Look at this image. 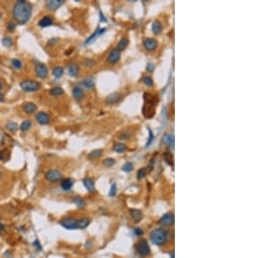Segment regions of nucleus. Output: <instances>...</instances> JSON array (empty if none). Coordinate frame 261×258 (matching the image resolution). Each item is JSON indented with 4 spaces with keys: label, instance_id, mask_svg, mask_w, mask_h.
<instances>
[{
    "label": "nucleus",
    "instance_id": "obj_1",
    "mask_svg": "<svg viewBox=\"0 0 261 258\" xmlns=\"http://www.w3.org/2000/svg\"><path fill=\"white\" fill-rule=\"evenodd\" d=\"M32 15V5L30 3L24 0L18 1L12 9V16L13 19L19 24H26Z\"/></svg>",
    "mask_w": 261,
    "mask_h": 258
},
{
    "label": "nucleus",
    "instance_id": "obj_2",
    "mask_svg": "<svg viewBox=\"0 0 261 258\" xmlns=\"http://www.w3.org/2000/svg\"><path fill=\"white\" fill-rule=\"evenodd\" d=\"M145 105L143 107V115L146 118H151L155 114V97L149 93H145Z\"/></svg>",
    "mask_w": 261,
    "mask_h": 258
},
{
    "label": "nucleus",
    "instance_id": "obj_3",
    "mask_svg": "<svg viewBox=\"0 0 261 258\" xmlns=\"http://www.w3.org/2000/svg\"><path fill=\"white\" fill-rule=\"evenodd\" d=\"M151 241L157 245H163L167 239V233L163 229H156L150 235Z\"/></svg>",
    "mask_w": 261,
    "mask_h": 258
},
{
    "label": "nucleus",
    "instance_id": "obj_4",
    "mask_svg": "<svg viewBox=\"0 0 261 258\" xmlns=\"http://www.w3.org/2000/svg\"><path fill=\"white\" fill-rule=\"evenodd\" d=\"M20 87L24 91L26 92H33L37 91L40 89V84L34 80H24L21 82Z\"/></svg>",
    "mask_w": 261,
    "mask_h": 258
},
{
    "label": "nucleus",
    "instance_id": "obj_5",
    "mask_svg": "<svg viewBox=\"0 0 261 258\" xmlns=\"http://www.w3.org/2000/svg\"><path fill=\"white\" fill-rule=\"evenodd\" d=\"M45 179L49 182L55 183L62 179V173L57 169H50L45 173Z\"/></svg>",
    "mask_w": 261,
    "mask_h": 258
},
{
    "label": "nucleus",
    "instance_id": "obj_6",
    "mask_svg": "<svg viewBox=\"0 0 261 258\" xmlns=\"http://www.w3.org/2000/svg\"><path fill=\"white\" fill-rule=\"evenodd\" d=\"M77 222V220H76L73 217H65L60 221V224L67 229H76Z\"/></svg>",
    "mask_w": 261,
    "mask_h": 258
},
{
    "label": "nucleus",
    "instance_id": "obj_7",
    "mask_svg": "<svg viewBox=\"0 0 261 258\" xmlns=\"http://www.w3.org/2000/svg\"><path fill=\"white\" fill-rule=\"evenodd\" d=\"M35 72L40 78H46L48 76V68L44 64H37L35 67Z\"/></svg>",
    "mask_w": 261,
    "mask_h": 258
},
{
    "label": "nucleus",
    "instance_id": "obj_8",
    "mask_svg": "<svg viewBox=\"0 0 261 258\" xmlns=\"http://www.w3.org/2000/svg\"><path fill=\"white\" fill-rule=\"evenodd\" d=\"M138 253L141 255V256H147L150 253V248L146 240H142L138 245V248H137Z\"/></svg>",
    "mask_w": 261,
    "mask_h": 258
},
{
    "label": "nucleus",
    "instance_id": "obj_9",
    "mask_svg": "<svg viewBox=\"0 0 261 258\" xmlns=\"http://www.w3.org/2000/svg\"><path fill=\"white\" fill-rule=\"evenodd\" d=\"M65 3L64 0H47L45 3V6L50 11H55L59 8Z\"/></svg>",
    "mask_w": 261,
    "mask_h": 258
},
{
    "label": "nucleus",
    "instance_id": "obj_10",
    "mask_svg": "<svg viewBox=\"0 0 261 258\" xmlns=\"http://www.w3.org/2000/svg\"><path fill=\"white\" fill-rule=\"evenodd\" d=\"M36 120H37L38 124H40L42 125H44V124H49L50 116H49V115L47 113H45L44 111H40L36 115Z\"/></svg>",
    "mask_w": 261,
    "mask_h": 258
},
{
    "label": "nucleus",
    "instance_id": "obj_11",
    "mask_svg": "<svg viewBox=\"0 0 261 258\" xmlns=\"http://www.w3.org/2000/svg\"><path fill=\"white\" fill-rule=\"evenodd\" d=\"M159 222L164 225V226H171L173 223H174V215L171 214V213H167V214H165L161 218H160V221Z\"/></svg>",
    "mask_w": 261,
    "mask_h": 258
},
{
    "label": "nucleus",
    "instance_id": "obj_12",
    "mask_svg": "<svg viewBox=\"0 0 261 258\" xmlns=\"http://www.w3.org/2000/svg\"><path fill=\"white\" fill-rule=\"evenodd\" d=\"M119 59H120V51L117 48L112 50L107 57V61L110 64H116L119 61Z\"/></svg>",
    "mask_w": 261,
    "mask_h": 258
},
{
    "label": "nucleus",
    "instance_id": "obj_13",
    "mask_svg": "<svg viewBox=\"0 0 261 258\" xmlns=\"http://www.w3.org/2000/svg\"><path fill=\"white\" fill-rule=\"evenodd\" d=\"M144 46L146 48V50L149 51H154L157 46H158V42L156 39L154 38H151V37H149L147 39L145 40L144 42Z\"/></svg>",
    "mask_w": 261,
    "mask_h": 258
},
{
    "label": "nucleus",
    "instance_id": "obj_14",
    "mask_svg": "<svg viewBox=\"0 0 261 258\" xmlns=\"http://www.w3.org/2000/svg\"><path fill=\"white\" fill-rule=\"evenodd\" d=\"M106 31V29L105 28H102V29H100L99 27L95 31V32H94L93 34H92V36L89 37L87 40H86V42L85 43V45H88L89 44H91V43H92L94 40L97 38L98 37H99L101 34H103L105 31Z\"/></svg>",
    "mask_w": 261,
    "mask_h": 258
},
{
    "label": "nucleus",
    "instance_id": "obj_15",
    "mask_svg": "<svg viewBox=\"0 0 261 258\" xmlns=\"http://www.w3.org/2000/svg\"><path fill=\"white\" fill-rule=\"evenodd\" d=\"M120 99V94L118 92H114L110 94L107 97H106V100L105 102L108 104H114L116 103H118Z\"/></svg>",
    "mask_w": 261,
    "mask_h": 258
},
{
    "label": "nucleus",
    "instance_id": "obj_16",
    "mask_svg": "<svg viewBox=\"0 0 261 258\" xmlns=\"http://www.w3.org/2000/svg\"><path fill=\"white\" fill-rule=\"evenodd\" d=\"M163 144L167 145L169 147H173L174 146V137L171 134H166L163 137L162 140Z\"/></svg>",
    "mask_w": 261,
    "mask_h": 258
},
{
    "label": "nucleus",
    "instance_id": "obj_17",
    "mask_svg": "<svg viewBox=\"0 0 261 258\" xmlns=\"http://www.w3.org/2000/svg\"><path fill=\"white\" fill-rule=\"evenodd\" d=\"M24 111H25L27 114H32L34 113L35 111H37V106L35 104L33 103H31V102H28V103H25L24 104Z\"/></svg>",
    "mask_w": 261,
    "mask_h": 258
},
{
    "label": "nucleus",
    "instance_id": "obj_18",
    "mask_svg": "<svg viewBox=\"0 0 261 258\" xmlns=\"http://www.w3.org/2000/svg\"><path fill=\"white\" fill-rule=\"evenodd\" d=\"M72 96H73V97H74L76 100L80 101V100H82L84 98L85 93H84L82 89H80L79 87H77L76 86V87L73 88V90H72Z\"/></svg>",
    "mask_w": 261,
    "mask_h": 258
},
{
    "label": "nucleus",
    "instance_id": "obj_19",
    "mask_svg": "<svg viewBox=\"0 0 261 258\" xmlns=\"http://www.w3.org/2000/svg\"><path fill=\"white\" fill-rule=\"evenodd\" d=\"M83 184H84L85 187L86 188V189H87L88 191L92 192V191L95 190V185H94L93 181H92L91 178H89V177L85 178V179L83 180Z\"/></svg>",
    "mask_w": 261,
    "mask_h": 258
},
{
    "label": "nucleus",
    "instance_id": "obj_20",
    "mask_svg": "<svg viewBox=\"0 0 261 258\" xmlns=\"http://www.w3.org/2000/svg\"><path fill=\"white\" fill-rule=\"evenodd\" d=\"M73 186V181L70 178H66L65 180L62 181L61 183V187L64 190H70Z\"/></svg>",
    "mask_w": 261,
    "mask_h": 258
},
{
    "label": "nucleus",
    "instance_id": "obj_21",
    "mask_svg": "<svg viewBox=\"0 0 261 258\" xmlns=\"http://www.w3.org/2000/svg\"><path fill=\"white\" fill-rule=\"evenodd\" d=\"M68 73L71 76L75 77L78 73V66L76 64H71L68 66Z\"/></svg>",
    "mask_w": 261,
    "mask_h": 258
},
{
    "label": "nucleus",
    "instance_id": "obj_22",
    "mask_svg": "<svg viewBox=\"0 0 261 258\" xmlns=\"http://www.w3.org/2000/svg\"><path fill=\"white\" fill-rule=\"evenodd\" d=\"M41 27H47L52 24V19L50 17H44L38 23Z\"/></svg>",
    "mask_w": 261,
    "mask_h": 258
},
{
    "label": "nucleus",
    "instance_id": "obj_23",
    "mask_svg": "<svg viewBox=\"0 0 261 258\" xmlns=\"http://www.w3.org/2000/svg\"><path fill=\"white\" fill-rule=\"evenodd\" d=\"M130 215L135 222H139L142 218V212L139 209H131Z\"/></svg>",
    "mask_w": 261,
    "mask_h": 258
},
{
    "label": "nucleus",
    "instance_id": "obj_24",
    "mask_svg": "<svg viewBox=\"0 0 261 258\" xmlns=\"http://www.w3.org/2000/svg\"><path fill=\"white\" fill-rule=\"evenodd\" d=\"M128 39L127 38H125V37H123V38H121L120 39V41L118 42V46H117V49L119 51H123V50H125L126 47H127V45H128Z\"/></svg>",
    "mask_w": 261,
    "mask_h": 258
},
{
    "label": "nucleus",
    "instance_id": "obj_25",
    "mask_svg": "<svg viewBox=\"0 0 261 258\" xmlns=\"http://www.w3.org/2000/svg\"><path fill=\"white\" fill-rule=\"evenodd\" d=\"M90 223V221L86 218H82V219H79L77 220V229H85Z\"/></svg>",
    "mask_w": 261,
    "mask_h": 258
},
{
    "label": "nucleus",
    "instance_id": "obj_26",
    "mask_svg": "<svg viewBox=\"0 0 261 258\" xmlns=\"http://www.w3.org/2000/svg\"><path fill=\"white\" fill-rule=\"evenodd\" d=\"M82 84H83V85L85 86V87H86V88H88V89H92V88H93L94 87V80L92 77H86V78H85L84 80H83V82H82Z\"/></svg>",
    "mask_w": 261,
    "mask_h": 258
},
{
    "label": "nucleus",
    "instance_id": "obj_27",
    "mask_svg": "<svg viewBox=\"0 0 261 258\" xmlns=\"http://www.w3.org/2000/svg\"><path fill=\"white\" fill-rule=\"evenodd\" d=\"M152 31H153V33L154 34H158V33H160L161 32V31H162V25H161V24H160V22H158V21H155V22H153L152 23Z\"/></svg>",
    "mask_w": 261,
    "mask_h": 258
},
{
    "label": "nucleus",
    "instance_id": "obj_28",
    "mask_svg": "<svg viewBox=\"0 0 261 258\" xmlns=\"http://www.w3.org/2000/svg\"><path fill=\"white\" fill-rule=\"evenodd\" d=\"M102 154H103L102 149H94L88 155V158L89 159H96V158L100 157L102 156Z\"/></svg>",
    "mask_w": 261,
    "mask_h": 258
},
{
    "label": "nucleus",
    "instance_id": "obj_29",
    "mask_svg": "<svg viewBox=\"0 0 261 258\" xmlns=\"http://www.w3.org/2000/svg\"><path fill=\"white\" fill-rule=\"evenodd\" d=\"M125 149H126L125 144H124L122 143H117L113 146V150L115 152H118V153H123L124 151H125Z\"/></svg>",
    "mask_w": 261,
    "mask_h": 258
},
{
    "label": "nucleus",
    "instance_id": "obj_30",
    "mask_svg": "<svg viewBox=\"0 0 261 258\" xmlns=\"http://www.w3.org/2000/svg\"><path fill=\"white\" fill-rule=\"evenodd\" d=\"M64 90L60 87H54L52 89L50 90V94L52 96H60V95H63L64 94Z\"/></svg>",
    "mask_w": 261,
    "mask_h": 258
},
{
    "label": "nucleus",
    "instance_id": "obj_31",
    "mask_svg": "<svg viewBox=\"0 0 261 258\" xmlns=\"http://www.w3.org/2000/svg\"><path fill=\"white\" fill-rule=\"evenodd\" d=\"M64 74V69L60 66H57L53 69V75L55 77H61Z\"/></svg>",
    "mask_w": 261,
    "mask_h": 258
},
{
    "label": "nucleus",
    "instance_id": "obj_32",
    "mask_svg": "<svg viewBox=\"0 0 261 258\" xmlns=\"http://www.w3.org/2000/svg\"><path fill=\"white\" fill-rule=\"evenodd\" d=\"M2 44L5 47H11L12 45V44H13V41H12L11 37H4L2 39Z\"/></svg>",
    "mask_w": 261,
    "mask_h": 258
},
{
    "label": "nucleus",
    "instance_id": "obj_33",
    "mask_svg": "<svg viewBox=\"0 0 261 258\" xmlns=\"http://www.w3.org/2000/svg\"><path fill=\"white\" fill-rule=\"evenodd\" d=\"M31 125H32L31 121L25 120V121H24V122L21 124V125H20V129H21V130H23V131H26V130H28V129L31 128Z\"/></svg>",
    "mask_w": 261,
    "mask_h": 258
},
{
    "label": "nucleus",
    "instance_id": "obj_34",
    "mask_svg": "<svg viewBox=\"0 0 261 258\" xmlns=\"http://www.w3.org/2000/svg\"><path fill=\"white\" fill-rule=\"evenodd\" d=\"M6 128H7V129H9L10 131L14 132V131H16L18 129V124L16 123H14V122H9V123L6 124Z\"/></svg>",
    "mask_w": 261,
    "mask_h": 258
},
{
    "label": "nucleus",
    "instance_id": "obj_35",
    "mask_svg": "<svg viewBox=\"0 0 261 258\" xmlns=\"http://www.w3.org/2000/svg\"><path fill=\"white\" fill-rule=\"evenodd\" d=\"M146 174H147V169L146 168H142L138 172V176H137L138 177V180H141L142 178H144L146 176Z\"/></svg>",
    "mask_w": 261,
    "mask_h": 258
},
{
    "label": "nucleus",
    "instance_id": "obj_36",
    "mask_svg": "<svg viewBox=\"0 0 261 258\" xmlns=\"http://www.w3.org/2000/svg\"><path fill=\"white\" fill-rule=\"evenodd\" d=\"M165 160L166 161L168 164H170V165L173 164V157H172L171 153H170V152L165 153Z\"/></svg>",
    "mask_w": 261,
    "mask_h": 258
},
{
    "label": "nucleus",
    "instance_id": "obj_37",
    "mask_svg": "<svg viewBox=\"0 0 261 258\" xmlns=\"http://www.w3.org/2000/svg\"><path fill=\"white\" fill-rule=\"evenodd\" d=\"M143 82H144V84L146 85V86H148V87H151V86H153V80H152V78L151 77V76H145L144 78H143Z\"/></svg>",
    "mask_w": 261,
    "mask_h": 258
},
{
    "label": "nucleus",
    "instance_id": "obj_38",
    "mask_svg": "<svg viewBox=\"0 0 261 258\" xmlns=\"http://www.w3.org/2000/svg\"><path fill=\"white\" fill-rule=\"evenodd\" d=\"M122 169L124 171H125V172H130L133 169V164L131 163H130V162H128V163H126L125 165L122 167Z\"/></svg>",
    "mask_w": 261,
    "mask_h": 258
},
{
    "label": "nucleus",
    "instance_id": "obj_39",
    "mask_svg": "<svg viewBox=\"0 0 261 258\" xmlns=\"http://www.w3.org/2000/svg\"><path fill=\"white\" fill-rule=\"evenodd\" d=\"M73 202H74L75 204H76L78 208H82V207H84V205H85V201H84L82 198H80V197H76Z\"/></svg>",
    "mask_w": 261,
    "mask_h": 258
},
{
    "label": "nucleus",
    "instance_id": "obj_40",
    "mask_svg": "<svg viewBox=\"0 0 261 258\" xmlns=\"http://www.w3.org/2000/svg\"><path fill=\"white\" fill-rule=\"evenodd\" d=\"M148 130H149V138H148V141H147V143H146V148L148 147V146H150L151 144L152 143V141L154 140V135H153L151 129H150V128H148Z\"/></svg>",
    "mask_w": 261,
    "mask_h": 258
},
{
    "label": "nucleus",
    "instance_id": "obj_41",
    "mask_svg": "<svg viewBox=\"0 0 261 258\" xmlns=\"http://www.w3.org/2000/svg\"><path fill=\"white\" fill-rule=\"evenodd\" d=\"M11 64H12L13 67L16 69H21V67H22V62L19 59H13Z\"/></svg>",
    "mask_w": 261,
    "mask_h": 258
},
{
    "label": "nucleus",
    "instance_id": "obj_42",
    "mask_svg": "<svg viewBox=\"0 0 261 258\" xmlns=\"http://www.w3.org/2000/svg\"><path fill=\"white\" fill-rule=\"evenodd\" d=\"M130 136H131V133H130V132H129V131H125V132H122V133L120 134L119 137H120V139L127 140V139L130 138Z\"/></svg>",
    "mask_w": 261,
    "mask_h": 258
},
{
    "label": "nucleus",
    "instance_id": "obj_43",
    "mask_svg": "<svg viewBox=\"0 0 261 258\" xmlns=\"http://www.w3.org/2000/svg\"><path fill=\"white\" fill-rule=\"evenodd\" d=\"M104 164L107 167H112V165L115 164V160L112 158H107L104 161Z\"/></svg>",
    "mask_w": 261,
    "mask_h": 258
},
{
    "label": "nucleus",
    "instance_id": "obj_44",
    "mask_svg": "<svg viewBox=\"0 0 261 258\" xmlns=\"http://www.w3.org/2000/svg\"><path fill=\"white\" fill-rule=\"evenodd\" d=\"M116 192H117V187H116V184H114L112 186L111 190H110V193H109L110 197H114V196L116 195Z\"/></svg>",
    "mask_w": 261,
    "mask_h": 258
},
{
    "label": "nucleus",
    "instance_id": "obj_45",
    "mask_svg": "<svg viewBox=\"0 0 261 258\" xmlns=\"http://www.w3.org/2000/svg\"><path fill=\"white\" fill-rule=\"evenodd\" d=\"M84 63H85L84 64L86 65V66H92L94 64V61L92 60V59H86Z\"/></svg>",
    "mask_w": 261,
    "mask_h": 258
},
{
    "label": "nucleus",
    "instance_id": "obj_46",
    "mask_svg": "<svg viewBox=\"0 0 261 258\" xmlns=\"http://www.w3.org/2000/svg\"><path fill=\"white\" fill-rule=\"evenodd\" d=\"M146 69H147V71H148L151 72V71H154V69H155V66H154V64H153L149 63V64H147V66H146Z\"/></svg>",
    "mask_w": 261,
    "mask_h": 258
},
{
    "label": "nucleus",
    "instance_id": "obj_47",
    "mask_svg": "<svg viewBox=\"0 0 261 258\" xmlns=\"http://www.w3.org/2000/svg\"><path fill=\"white\" fill-rule=\"evenodd\" d=\"M8 30H10V31H13L14 29H15V24H14V22H10L9 24H8Z\"/></svg>",
    "mask_w": 261,
    "mask_h": 258
},
{
    "label": "nucleus",
    "instance_id": "obj_48",
    "mask_svg": "<svg viewBox=\"0 0 261 258\" xmlns=\"http://www.w3.org/2000/svg\"><path fill=\"white\" fill-rule=\"evenodd\" d=\"M33 245H34V246H35L36 248H37L38 249H42V246L40 245V243H39L38 240H36V241H35V242H33Z\"/></svg>",
    "mask_w": 261,
    "mask_h": 258
},
{
    "label": "nucleus",
    "instance_id": "obj_49",
    "mask_svg": "<svg viewBox=\"0 0 261 258\" xmlns=\"http://www.w3.org/2000/svg\"><path fill=\"white\" fill-rule=\"evenodd\" d=\"M134 233L136 234V235H138V236H141L142 234H143V231H142V229H136L135 230H134Z\"/></svg>",
    "mask_w": 261,
    "mask_h": 258
},
{
    "label": "nucleus",
    "instance_id": "obj_50",
    "mask_svg": "<svg viewBox=\"0 0 261 258\" xmlns=\"http://www.w3.org/2000/svg\"><path fill=\"white\" fill-rule=\"evenodd\" d=\"M4 225L3 223L0 222V231H2V230H4Z\"/></svg>",
    "mask_w": 261,
    "mask_h": 258
},
{
    "label": "nucleus",
    "instance_id": "obj_51",
    "mask_svg": "<svg viewBox=\"0 0 261 258\" xmlns=\"http://www.w3.org/2000/svg\"><path fill=\"white\" fill-rule=\"evenodd\" d=\"M3 98H4V96H3V95L0 93V102H1V101H3Z\"/></svg>",
    "mask_w": 261,
    "mask_h": 258
},
{
    "label": "nucleus",
    "instance_id": "obj_52",
    "mask_svg": "<svg viewBox=\"0 0 261 258\" xmlns=\"http://www.w3.org/2000/svg\"><path fill=\"white\" fill-rule=\"evenodd\" d=\"M2 87H3V85H2V83H1V81H0V91H1V89H2Z\"/></svg>",
    "mask_w": 261,
    "mask_h": 258
},
{
    "label": "nucleus",
    "instance_id": "obj_53",
    "mask_svg": "<svg viewBox=\"0 0 261 258\" xmlns=\"http://www.w3.org/2000/svg\"><path fill=\"white\" fill-rule=\"evenodd\" d=\"M0 19H1V14H0Z\"/></svg>",
    "mask_w": 261,
    "mask_h": 258
},
{
    "label": "nucleus",
    "instance_id": "obj_54",
    "mask_svg": "<svg viewBox=\"0 0 261 258\" xmlns=\"http://www.w3.org/2000/svg\"><path fill=\"white\" fill-rule=\"evenodd\" d=\"M0 177H1V172H0Z\"/></svg>",
    "mask_w": 261,
    "mask_h": 258
}]
</instances>
